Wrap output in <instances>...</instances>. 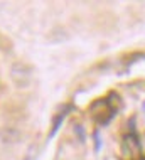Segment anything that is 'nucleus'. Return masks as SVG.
<instances>
[{
    "instance_id": "2",
    "label": "nucleus",
    "mask_w": 145,
    "mask_h": 160,
    "mask_svg": "<svg viewBox=\"0 0 145 160\" xmlns=\"http://www.w3.org/2000/svg\"><path fill=\"white\" fill-rule=\"evenodd\" d=\"M122 150H123V157L130 158V160H140L142 158V145H140L138 138L135 133H130L123 138V145H122Z\"/></svg>"
},
{
    "instance_id": "6",
    "label": "nucleus",
    "mask_w": 145,
    "mask_h": 160,
    "mask_svg": "<svg viewBox=\"0 0 145 160\" xmlns=\"http://www.w3.org/2000/svg\"><path fill=\"white\" fill-rule=\"evenodd\" d=\"M95 142H96V147H95V148H96V152H98V150H100V145H101V142H100V133H98V132H95Z\"/></svg>"
},
{
    "instance_id": "7",
    "label": "nucleus",
    "mask_w": 145,
    "mask_h": 160,
    "mask_svg": "<svg viewBox=\"0 0 145 160\" xmlns=\"http://www.w3.org/2000/svg\"><path fill=\"white\" fill-rule=\"evenodd\" d=\"M143 111H145V101H143Z\"/></svg>"
},
{
    "instance_id": "1",
    "label": "nucleus",
    "mask_w": 145,
    "mask_h": 160,
    "mask_svg": "<svg viewBox=\"0 0 145 160\" xmlns=\"http://www.w3.org/2000/svg\"><path fill=\"white\" fill-rule=\"evenodd\" d=\"M90 113L100 125H106V123H110V120L113 118L115 111L111 110V106L108 105L106 99H98V101H95L93 105L90 106Z\"/></svg>"
},
{
    "instance_id": "4",
    "label": "nucleus",
    "mask_w": 145,
    "mask_h": 160,
    "mask_svg": "<svg viewBox=\"0 0 145 160\" xmlns=\"http://www.w3.org/2000/svg\"><path fill=\"white\" fill-rule=\"evenodd\" d=\"M106 101H108V105L111 106V110L117 113V110H120V106H122V99L120 96H118L117 93H110V96L106 98Z\"/></svg>"
},
{
    "instance_id": "3",
    "label": "nucleus",
    "mask_w": 145,
    "mask_h": 160,
    "mask_svg": "<svg viewBox=\"0 0 145 160\" xmlns=\"http://www.w3.org/2000/svg\"><path fill=\"white\" fill-rule=\"evenodd\" d=\"M69 111H71V106H64V110L61 111L59 115H56V120H54V125H52V130H51V133H49V138H52L56 135V133H58V130H59V127L61 125H63V122H64V118H66V115L69 113Z\"/></svg>"
},
{
    "instance_id": "5",
    "label": "nucleus",
    "mask_w": 145,
    "mask_h": 160,
    "mask_svg": "<svg viewBox=\"0 0 145 160\" xmlns=\"http://www.w3.org/2000/svg\"><path fill=\"white\" fill-rule=\"evenodd\" d=\"M76 132H78V135H80V140L85 142V133H83V127H81V125H76Z\"/></svg>"
}]
</instances>
